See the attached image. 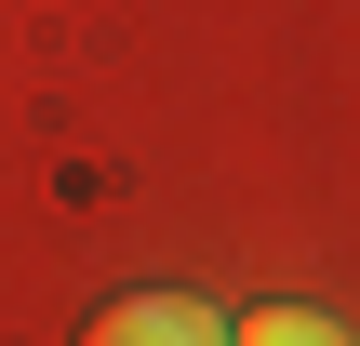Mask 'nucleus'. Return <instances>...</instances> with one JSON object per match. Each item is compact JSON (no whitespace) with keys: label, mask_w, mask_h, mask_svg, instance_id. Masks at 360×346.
<instances>
[{"label":"nucleus","mask_w":360,"mask_h":346,"mask_svg":"<svg viewBox=\"0 0 360 346\" xmlns=\"http://www.w3.org/2000/svg\"><path fill=\"white\" fill-rule=\"evenodd\" d=\"M240 320H214L200 293H120V307H94V333L80 346H227Z\"/></svg>","instance_id":"1"},{"label":"nucleus","mask_w":360,"mask_h":346,"mask_svg":"<svg viewBox=\"0 0 360 346\" xmlns=\"http://www.w3.org/2000/svg\"><path fill=\"white\" fill-rule=\"evenodd\" d=\"M227 346H360V333L334 320V307H254V320H240Z\"/></svg>","instance_id":"2"}]
</instances>
